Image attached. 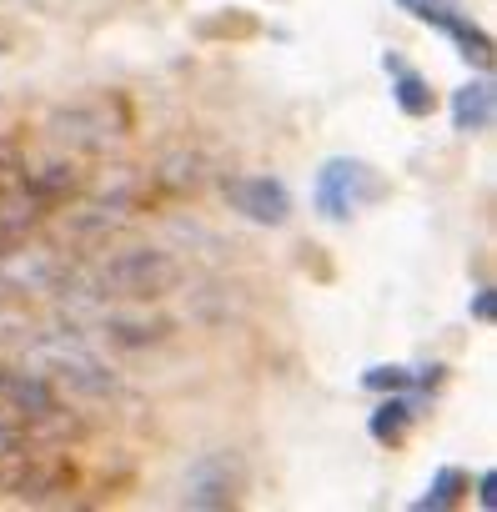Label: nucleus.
I'll return each mask as SVG.
<instances>
[{
    "label": "nucleus",
    "instance_id": "nucleus-2",
    "mask_svg": "<svg viewBox=\"0 0 497 512\" xmlns=\"http://www.w3.org/2000/svg\"><path fill=\"white\" fill-rule=\"evenodd\" d=\"M387 196V176L362 161V156H327L317 166V181H312V206L327 216V221H352L357 211L377 206Z\"/></svg>",
    "mask_w": 497,
    "mask_h": 512
},
{
    "label": "nucleus",
    "instance_id": "nucleus-6",
    "mask_svg": "<svg viewBox=\"0 0 497 512\" xmlns=\"http://www.w3.org/2000/svg\"><path fill=\"white\" fill-rule=\"evenodd\" d=\"M221 191L236 216L257 221V226H282L292 216V191L277 176H226Z\"/></svg>",
    "mask_w": 497,
    "mask_h": 512
},
{
    "label": "nucleus",
    "instance_id": "nucleus-15",
    "mask_svg": "<svg viewBox=\"0 0 497 512\" xmlns=\"http://www.w3.org/2000/svg\"><path fill=\"white\" fill-rule=\"evenodd\" d=\"M472 317H477L482 327H492V322H497V292H492V287H482V292L472 297Z\"/></svg>",
    "mask_w": 497,
    "mask_h": 512
},
{
    "label": "nucleus",
    "instance_id": "nucleus-8",
    "mask_svg": "<svg viewBox=\"0 0 497 512\" xmlns=\"http://www.w3.org/2000/svg\"><path fill=\"white\" fill-rule=\"evenodd\" d=\"M382 66H387V76H392V101H397L402 116L422 121V116L437 111V91H432V81H427L422 71H412L402 56H382Z\"/></svg>",
    "mask_w": 497,
    "mask_h": 512
},
{
    "label": "nucleus",
    "instance_id": "nucleus-10",
    "mask_svg": "<svg viewBox=\"0 0 497 512\" xmlns=\"http://www.w3.org/2000/svg\"><path fill=\"white\" fill-rule=\"evenodd\" d=\"M76 482V472H71V462L61 457V452H41V457H31V472L16 482V492L21 497H51V492H66Z\"/></svg>",
    "mask_w": 497,
    "mask_h": 512
},
{
    "label": "nucleus",
    "instance_id": "nucleus-16",
    "mask_svg": "<svg viewBox=\"0 0 497 512\" xmlns=\"http://www.w3.org/2000/svg\"><path fill=\"white\" fill-rule=\"evenodd\" d=\"M477 502H482V507H487V512H492V507H497V472H492V467H487V472H482V477H477Z\"/></svg>",
    "mask_w": 497,
    "mask_h": 512
},
{
    "label": "nucleus",
    "instance_id": "nucleus-13",
    "mask_svg": "<svg viewBox=\"0 0 497 512\" xmlns=\"http://www.w3.org/2000/svg\"><path fill=\"white\" fill-rule=\"evenodd\" d=\"M196 36H206V41H211V36H241V41H246V36H257V21L236 11V16H231V21H221V26H216V21H201V26H196Z\"/></svg>",
    "mask_w": 497,
    "mask_h": 512
},
{
    "label": "nucleus",
    "instance_id": "nucleus-5",
    "mask_svg": "<svg viewBox=\"0 0 497 512\" xmlns=\"http://www.w3.org/2000/svg\"><path fill=\"white\" fill-rule=\"evenodd\" d=\"M246 487V467L236 452H201L186 472V507H236Z\"/></svg>",
    "mask_w": 497,
    "mask_h": 512
},
{
    "label": "nucleus",
    "instance_id": "nucleus-11",
    "mask_svg": "<svg viewBox=\"0 0 497 512\" xmlns=\"http://www.w3.org/2000/svg\"><path fill=\"white\" fill-rule=\"evenodd\" d=\"M462 492H467V472H462V467H442V472L427 482V492L417 497V507H422V512H447V507L462 502Z\"/></svg>",
    "mask_w": 497,
    "mask_h": 512
},
{
    "label": "nucleus",
    "instance_id": "nucleus-7",
    "mask_svg": "<svg viewBox=\"0 0 497 512\" xmlns=\"http://www.w3.org/2000/svg\"><path fill=\"white\" fill-rule=\"evenodd\" d=\"M492 121H497V91H492L487 76H477V81L452 91V131L482 136V131H492Z\"/></svg>",
    "mask_w": 497,
    "mask_h": 512
},
{
    "label": "nucleus",
    "instance_id": "nucleus-14",
    "mask_svg": "<svg viewBox=\"0 0 497 512\" xmlns=\"http://www.w3.org/2000/svg\"><path fill=\"white\" fill-rule=\"evenodd\" d=\"M26 447V427L11 417V407L6 402H0V457H16Z\"/></svg>",
    "mask_w": 497,
    "mask_h": 512
},
{
    "label": "nucleus",
    "instance_id": "nucleus-4",
    "mask_svg": "<svg viewBox=\"0 0 497 512\" xmlns=\"http://www.w3.org/2000/svg\"><path fill=\"white\" fill-rule=\"evenodd\" d=\"M397 6L412 16V21H422V26H437L477 71H492V36L482 31V26H472L462 11H457V0H397Z\"/></svg>",
    "mask_w": 497,
    "mask_h": 512
},
{
    "label": "nucleus",
    "instance_id": "nucleus-9",
    "mask_svg": "<svg viewBox=\"0 0 497 512\" xmlns=\"http://www.w3.org/2000/svg\"><path fill=\"white\" fill-rule=\"evenodd\" d=\"M422 407V392H387L382 402H377V412H372V422H367V432L382 442V447H402V437H407V427L422 417L417 412Z\"/></svg>",
    "mask_w": 497,
    "mask_h": 512
},
{
    "label": "nucleus",
    "instance_id": "nucleus-12",
    "mask_svg": "<svg viewBox=\"0 0 497 512\" xmlns=\"http://www.w3.org/2000/svg\"><path fill=\"white\" fill-rule=\"evenodd\" d=\"M26 151L11 141V136H0V196H11V191H21L26 186Z\"/></svg>",
    "mask_w": 497,
    "mask_h": 512
},
{
    "label": "nucleus",
    "instance_id": "nucleus-1",
    "mask_svg": "<svg viewBox=\"0 0 497 512\" xmlns=\"http://www.w3.org/2000/svg\"><path fill=\"white\" fill-rule=\"evenodd\" d=\"M101 297H116V302H156L166 292L181 287V262L161 246H131V251H116L101 262Z\"/></svg>",
    "mask_w": 497,
    "mask_h": 512
},
{
    "label": "nucleus",
    "instance_id": "nucleus-3",
    "mask_svg": "<svg viewBox=\"0 0 497 512\" xmlns=\"http://www.w3.org/2000/svg\"><path fill=\"white\" fill-rule=\"evenodd\" d=\"M36 357H41V377H46V382H61V387L81 392V397H106V392H116V372H111L96 352H86L81 342H46Z\"/></svg>",
    "mask_w": 497,
    "mask_h": 512
}]
</instances>
